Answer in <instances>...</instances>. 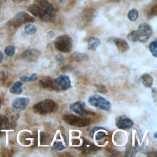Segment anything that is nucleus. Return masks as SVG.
I'll list each match as a JSON object with an SVG mask.
<instances>
[{"mask_svg": "<svg viewBox=\"0 0 157 157\" xmlns=\"http://www.w3.org/2000/svg\"><path fill=\"white\" fill-rule=\"evenodd\" d=\"M96 88H97V91L99 93H105L107 92V90H106V88L104 85H96Z\"/></svg>", "mask_w": 157, "mask_h": 157, "instance_id": "obj_29", "label": "nucleus"}, {"mask_svg": "<svg viewBox=\"0 0 157 157\" xmlns=\"http://www.w3.org/2000/svg\"><path fill=\"white\" fill-rule=\"evenodd\" d=\"M34 21V18L25 12H18L7 23L8 26L13 29L18 28L21 25Z\"/></svg>", "mask_w": 157, "mask_h": 157, "instance_id": "obj_3", "label": "nucleus"}, {"mask_svg": "<svg viewBox=\"0 0 157 157\" xmlns=\"http://www.w3.org/2000/svg\"><path fill=\"white\" fill-rule=\"evenodd\" d=\"M65 148L64 145L62 142H55L52 147V150L55 151H61Z\"/></svg>", "mask_w": 157, "mask_h": 157, "instance_id": "obj_24", "label": "nucleus"}, {"mask_svg": "<svg viewBox=\"0 0 157 157\" xmlns=\"http://www.w3.org/2000/svg\"><path fill=\"white\" fill-rule=\"evenodd\" d=\"M134 125L133 121L124 116L121 115L117 118L116 119V126L118 128L121 129H128L131 128Z\"/></svg>", "mask_w": 157, "mask_h": 157, "instance_id": "obj_10", "label": "nucleus"}, {"mask_svg": "<svg viewBox=\"0 0 157 157\" xmlns=\"http://www.w3.org/2000/svg\"><path fill=\"white\" fill-rule=\"evenodd\" d=\"M81 148H82L83 153H87V154L90 153L93 151H94L98 149V147L95 146L94 145H93V144H91V142H90L89 141H87V140H85L83 142Z\"/></svg>", "mask_w": 157, "mask_h": 157, "instance_id": "obj_15", "label": "nucleus"}, {"mask_svg": "<svg viewBox=\"0 0 157 157\" xmlns=\"http://www.w3.org/2000/svg\"><path fill=\"white\" fill-rule=\"evenodd\" d=\"M156 45H157L156 40H155L152 41L149 45L150 51L152 55L155 58L157 57V47H156Z\"/></svg>", "mask_w": 157, "mask_h": 157, "instance_id": "obj_23", "label": "nucleus"}, {"mask_svg": "<svg viewBox=\"0 0 157 157\" xmlns=\"http://www.w3.org/2000/svg\"><path fill=\"white\" fill-rule=\"evenodd\" d=\"M67 0H59L60 3H64Z\"/></svg>", "mask_w": 157, "mask_h": 157, "instance_id": "obj_33", "label": "nucleus"}, {"mask_svg": "<svg viewBox=\"0 0 157 157\" xmlns=\"http://www.w3.org/2000/svg\"><path fill=\"white\" fill-rule=\"evenodd\" d=\"M109 39L111 40L112 42L115 44L118 50L120 52L124 53L129 50V46L128 42L124 39L121 38H113L112 39Z\"/></svg>", "mask_w": 157, "mask_h": 157, "instance_id": "obj_13", "label": "nucleus"}, {"mask_svg": "<svg viewBox=\"0 0 157 157\" xmlns=\"http://www.w3.org/2000/svg\"><path fill=\"white\" fill-rule=\"evenodd\" d=\"M141 80L143 85L145 87H151L153 83V78L148 74H144L141 76Z\"/></svg>", "mask_w": 157, "mask_h": 157, "instance_id": "obj_17", "label": "nucleus"}, {"mask_svg": "<svg viewBox=\"0 0 157 157\" xmlns=\"http://www.w3.org/2000/svg\"><path fill=\"white\" fill-rule=\"evenodd\" d=\"M24 31L25 33L28 34V35H33L34 34H35L37 31V28L36 27L32 24H27L25 26L24 28Z\"/></svg>", "mask_w": 157, "mask_h": 157, "instance_id": "obj_20", "label": "nucleus"}, {"mask_svg": "<svg viewBox=\"0 0 157 157\" xmlns=\"http://www.w3.org/2000/svg\"><path fill=\"white\" fill-rule=\"evenodd\" d=\"M29 104V99L25 97H18L15 98L12 103V107L15 110H23Z\"/></svg>", "mask_w": 157, "mask_h": 157, "instance_id": "obj_12", "label": "nucleus"}, {"mask_svg": "<svg viewBox=\"0 0 157 157\" xmlns=\"http://www.w3.org/2000/svg\"><path fill=\"white\" fill-rule=\"evenodd\" d=\"M5 54L8 56H12L15 53V47L13 45H9L4 49Z\"/></svg>", "mask_w": 157, "mask_h": 157, "instance_id": "obj_25", "label": "nucleus"}, {"mask_svg": "<svg viewBox=\"0 0 157 157\" xmlns=\"http://www.w3.org/2000/svg\"><path fill=\"white\" fill-rule=\"evenodd\" d=\"M88 102L92 106L105 111H109L111 109V103L104 97L94 94L90 96L88 99Z\"/></svg>", "mask_w": 157, "mask_h": 157, "instance_id": "obj_5", "label": "nucleus"}, {"mask_svg": "<svg viewBox=\"0 0 157 157\" xmlns=\"http://www.w3.org/2000/svg\"><path fill=\"white\" fill-rule=\"evenodd\" d=\"M85 106L86 104L85 102L78 101L71 104L69 105V109L71 111L83 117L89 113V112L85 110Z\"/></svg>", "mask_w": 157, "mask_h": 157, "instance_id": "obj_9", "label": "nucleus"}, {"mask_svg": "<svg viewBox=\"0 0 157 157\" xmlns=\"http://www.w3.org/2000/svg\"><path fill=\"white\" fill-rule=\"evenodd\" d=\"M22 85H23L22 82H20V81L16 82L15 83H13V85L10 88V92L13 94H21L23 91V90L21 88Z\"/></svg>", "mask_w": 157, "mask_h": 157, "instance_id": "obj_18", "label": "nucleus"}, {"mask_svg": "<svg viewBox=\"0 0 157 157\" xmlns=\"http://www.w3.org/2000/svg\"><path fill=\"white\" fill-rule=\"evenodd\" d=\"M157 13V6L156 4H155L148 12V17L149 18H151L155 16L156 15Z\"/></svg>", "mask_w": 157, "mask_h": 157, "instance_id": "obj_28", "label": "nucleus"}, {"mask_svg": "<svg viewBox=\"0 0 157 157\" xmlns=\"http://www.w3.org/2000/svg\"><path fill=\"white\" fill-rule=\"evenodd\" d=\"M156 134H157L156 132H155V134H154V138H155V139H156V137H156Z\"/></svg>", "mask_w": 157, "mask_h": 157, "instance_id": "obj_34", "label": "nucleus"}, {"mask_svg": "<svg viewBox=\"0 0 157 157\" xmlns=\"http://www.w3.org/2000/svg\"><path fill=\"white\" fill-rule=\"evenodd\" d=\"M2 59H3V54H2V53L1 52V51L0 50V63H1V61H2Z\"/></svg>", "mask_w": 157, "mask_h": 157, "instance_id": "obj_31", "label": "nucleus"}, {"mask_svg": "<svg viewBox=\"0 0 157 157\" xmlns=\"http://www.w3.org/2000/svg\"><path fill=\"white\" fill-rule=\"evenodd\" d=\"M55 90L65 91L69 89L71 86V81L69 76L66 75H60L56 78L54 79Z\"/></svg>", "mask_w": 157, "mask_h": 157, "instance_id": "obj_8", "label": "nucleus"}, {"mask_svg": "<svg viewBox=\"0 0 157 157\" xmlns=\"http://www.w3.org/2000/svg\"><path fill=\"white\" fill-rule=\"evenodd\" d=\"M55 48L63 53H69L72 48V40L67 34H62L56 37L54 41Z\"/></svg>", "mask_w": 157, "mask_h": 157, "instance_id": "obj_4", "label": "nucleus"}, {"mask_svg": "<svg viewBox=\"0 0 157 157\" xmlns=\"http://www.w3.org/2000/svg\"><path fill=\"white\" fill-rule=\"evenodd\" d=\"M136 32L138 37V41L144 43L147 42L151 37L153 33V30L150 25L146 23H143L139 26Z\"/></svg>", "mask_w": 157, "mask_h": 157, "instance_id": "obj_7", "label": "nucleus"}, {"mask_svg": "<svg viewBox=\"0 0 157 157\" xmlns=\"http://www.w3.org/2000/svg\"><path fill=\"white\" fill-rule=\"evenodd\" d=\"M128 17L130 21H135L139 17L138 10L134 8L131 9L128 13Z\"/></svg>", "mask_w": 157, "mask_h": 157, "instance_id": "obj_21", "label": "nucleus"}, {"mask_svg": "<svg viewBox=\"0 0 157 157\" xmlns=\"http://www.w3.org/2000/svg\"><path fill=\"white\" fill-rule=\"evenodd\" d=\"M72 58L76 61H83L88 59V56L85 53L80 52H74L72 54Z\"/></svg>", "mask_w": 157, "mask_h": 157, "instance_id": "obj_19", "label": "nucleus"}, {"mask_svg": "<svg viewBox=\"0 0 157 157\" xmlns=\"http://www.w3.org/2000/svg\"><path fill=\"white\" fill-rule=\"evenodd\" d=\"M0 107H1V101H0Z\"/></svg>", "mask_w": 157, "mask_h": 157, "instance_id": "obj_35", "label": "nucleus"}, {"mask_svg": "<svg viewBox=\"0 0 157 157\" xmlns=\"http://www.w3.org/2000/svg\"><path fill=\"white\" fill-rule=\"evenodd\" d=\"M128 39L132 42H137L138 41V37L136 31H132L131 32L128 36H127Z\"/></svg>", "mask_w": 157, "mask_h": 157, "instance_id": "obj_27", "label": "nucleus"}, {"mask_svg": "<svg viewBox=\"0 0 157 157\" xmlns=\"http://www.w3.org/2000/svg\"><path fill=\"white\" fill-rule=\"evenodd\" d=\"M38 76L36 74L33 73L30 77H27L25 75H23L20 77V80L22 82H33L37 79Z\"/></svg>", "mask_w": 157, "mask_h": 157, "instance_id": "obj_22", "label": "nucleus"}, {"mask_svg": "<svg viewBox=\"0 0 157 157\" xmlns=\"http://www.w3.org/2000/svg\"><path fill=\"white\" fill-rule=\"evenodd\" d=\"M101 40L96 37H91L88 41V49L90 50H95L100 45Z\"/></svg>", "mask_w": 157, "mask_h": 157, "instance_id": "obj_16", "label": "nucleus"}, {"mask_svg": "<svg viewBox=\"0 0 157 157\" xmlns=\"http://www.w3.org/2000/svg\"><path fill=\"white\" fill-rule=\"evenodd\" d=\"M40 144L43 145H45L48 144V142L50 141V136L49 134L42 132L40 135Z\"/></svg>", "mask_w": 157, "mask_h": 157, "instance_id": "obj_26", "label": "nucleus"}, {"mask_svg": "<svg viewBox=\"0 0 157 157\" xmlns=\"http://www.w3.org/2000/svg\"><path fill=\"white\" fill-rule=\"evenodd\" d=\"M109 1L111 2H118L122 0H109Z\"/></svg>", "mask_w": 157, "mask_h": 157, "instance_id": "obj_32", "label": "nucleus"}, {"mask_svg": "<svg viewBox=\"0 0 157 157\" xmlns=\"http://www.w3.org/2000/svg\"><path fill=\"white\" fill-rule=\"evenodd\" d=\"M63 121L71 126L77 127H85L90 124V119L88 118L79 117L72 114H65L63 116Z\"/></svg>", "mask_w": 157, "mask_h": 157, "instance_id": "obj_6", "label": "nucleus"}, {"mask_svg": "<svg viewBox=\"0 0 157 157\" xmlns=\"http://www.w3.org/2000/svg\"><path fill=\"white\" fill-rule=\"evenodd\" d=\"M40 54V52L38 50L35 48H29L25 50L21 53V58L26 61L33 62L38 59Z\"/></svg>", "mask_w": 157, "mask_h": 157, "instance_id": "obj_11", "label": "nucleus"}, {"mask_svg": "<svg viewBox=\"0 0 157 157\" xmlns=\"http://www.w3.org/2000/svg\"><path fill=\"white\" fill-rule=\"evenodd\" d=\"M39 85L43 88L55 90V80L50 77L42 78L39 82Z\"/></svg>", "mask_w": 157, "mask_h": 157, "instance_id": "obj_14", "label": "nucleus"}, {"mask_svg": "<svg viewBox=\"0 0 157 157\" xmlns=\"http://www.w3.org/2000/svg\"><path fill=\"white\" fill-rule=\"evenodd\" d=\"M7 123V120L2 115H0V129L2 128Z\"/></svg>", "mask_w": 157, "mask_h": 157, "instance_id": "obj_30", "label": "nucleus"}, {"mask_svg": "<svg viewBox=\"0 0 157 157\" xmlns=\"http://www.w3.org/2000/svg\"><path fill=\"white\" fill-rule=\"evenodd\" d=\"M28 10L45 23L53 22L56 17L55 9L47 0H36L28 7Z\"/></svg>", "mask_w": 157, "mask_h": 157, "instance_id": "obj_1", "label": "nucleus"}, {"mask_svg": "<svg viewBox=\"0 0 157 157\" xmlns=\"http://www.w3.org/2000/svg\"><path fill=\"white\" fill-rule=\"evenodd\" d=\"M58 109V105L54 101L46 99L35 104L33 109V111L39 115H46L56 112Z\"/></svg>", "mask_w": 157, "mask_h": 157, "instance_id": "obj_2", "label": "nucleus"}]
</instances>
